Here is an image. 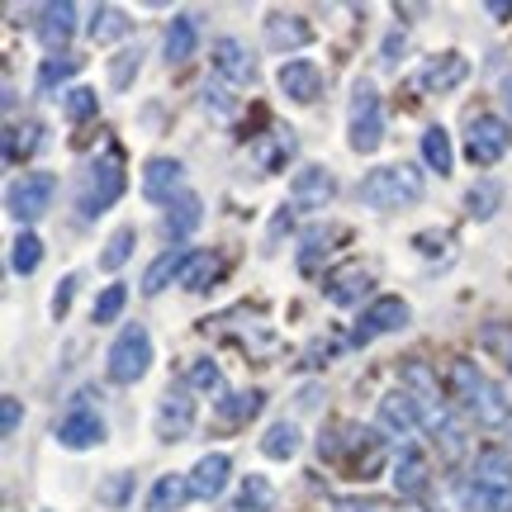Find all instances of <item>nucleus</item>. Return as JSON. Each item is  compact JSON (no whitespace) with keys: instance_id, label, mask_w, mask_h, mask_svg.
<instances>
[{"instance_id":"1","label":"nucleus","mask_w":512,"mask_h":512,"mask_svg":"<svg viewBox=\"0 0 512 512\" xmlns=\"http://www.w3.org/2000/svg\"><path fill=\"white\" fill-rule=\"evenodd\" d=\"M451 389L465 399V408H470V418H475L479 427H503V422H508V413H512L508 394H503L475 361H456V366H451Z\"/></svg>"},{"instance_id":"2","label":"nucleus","mask_w":512,"mask_h":512,"mask_svg":"<svg viewBox=\"0 0 512 512\" xmlns=\"http://www.w3.org/2000/svg\"><path fill=\"white\" fill-rule=\"evenodd\" d=\"M356 195L370 209H403V204L422 200V176L413 166H375L366 181L356 185Z\"/></svg>"},{"instance_id":"3","label":"nucleus","mask_w":512,"mask_h":512,"mask_svg":"<svg viewBox=\"0 0 512 512\" xmlns=\"http://www.w3.org/2000/svg\"><path fill=\"white\" fill-rule=\"evenodd\" d=\"M119 195H124V157H119V147H105V157H95L91 171H86V190H81V200H76L81 223H91L95 214L110 209Z\"/></svg>"},{"instance_id":"4","label":"nucleus","mask_w":512,"mask_h":512,"mask_svg":"<svg viewBox=\"0 0 512 512\" xmlns=\"http://www.w3.org/2000/svg\"><path fill=\"white\" fill-rule=\"evenodd\" d=\"M347 138H351V152H375L384 143V105H380V91L361 81L356 95H351V124H347Z\"/></svg>"},{"instance_id":"5","label":"nucleus","mask_w":512,"mask_h":512,"mask_svg":"<svg viewBox=\"0 0 512 512\" xmlns=\"http://www.w3.org/2000/svg\"><path fill=\"white\" fill-rule=\"evenodd\" d=\"M105 366H110L114 384L143 380L147 366H152V332H147L143 323H138V328H124L119 332V342L110 347V356H105Z\"/></svg>"},{"instance_id":"6","label":"nucleus","mask_w":512,"mask_h":512,"mask_svg":"<svg viewBox=\"0 0 512 512\" xmlns=\"http://www.w3.org/2000/svg\"><path fill=\"white\" fill-rule=\"evenodd\" d=\"M57 195V181L48 171H34V176H19L10 185V195H5V209H10V219L15 223H34L48 214V204Z\"/></svg>"},{"instance_id":"7","label":"nucleus","mask_w":512,"mask_h":512,"mask_svg":"<svg viewBox=\"0 0 512 512\" xmlns=\"http://www.w3.org/2000/svg\"><path fill=\"white\" fill-rule=\"evenodd\" d=\"M105 441V418L86 408V394H76L72 399V413L57 422V446H67V451H91Z\"/></svg>"},{"instance_id":"8","label":"nucleus","mask_w":512,"mask_h":512,"mask_svg":"<svg viewBox=\"0 0 512 512\" xmlns=\"http://www.w3.org/2000/svg\"><path fill=\"white\" fill-rule=\"evenodd\" d=\"M508 147H512V128L503 124V119L479 114L475 124H470V143H465V152H470V162L475 166H494L498 157H508Z\"/></svg>"},{"instance_id":"9","label":"nucleus","mask_w":512,"mask_h":512,"mask_svg":"<svg viewBox=\"0 0 512 512\" xmlns=\"http://www.w3.org/2000/svg\"><path fill=\"white\" fill-rule=\"evenodd\" d=\"M408 304L403 299H375L366 313H361V323H356V332H351V342H375V337H389V332H399V328H408Z\"/></svg>"},{"instance_id":"10","label":"nucleus","mask_w":512,"mask_h":512,"mask_svg":"<svg viewBox=\"0 0 512 512\" xmlns=\"http://www.w3.org/2000/svg\"><path fill=\"white\" fill-rule=\"evenodd\" d=\"M332 195H337V181H332L328 166H304L290 181V204L294 209H328Z\"/></svg>"},{"instance_id":"11","label":"nucleus","mask_w":512,"mask_h":512,"mask_svg":"<svg viewBox=\"0 0 512 512\" xmlns=\"http://www.w3.org/2000/svg\"><path fill=\"white\" fill-rule=\"evenodd\" d=\"M181 176H185V166L176 162V157H152V162L143 166V195L152 204H176L185 195L181 190Z\"/></svg>"},{"instance_id":"12","label":"nucleus","mask_w":512,"mask_h":512,"mask_svg":"<svg viewBox=\"0 0 512 512\" xmlns=\"http://www.w3.org/2000/svg\"><path fill=\"white\" fill-rule=\"evenodd\" d=\"M380 427L384 432H394V437H403V441H413L422 432V408H418V399L403 389V394H384L380 399Z\"/></svg>"},{"instance_id":"13","label":"nucleus","mask_w":512,"mask_h":512,"mask_svg":"<svg viewBox=\"0 0 512 512\" xmlns=\"http://www.w3.org/2000/svg\"><path fill=\"white\" fill-rule=\"evenodd\" d=\"M280 91L290 95V100H299V105H313L318 100V91H323V72H318V62H309V57H290V62H280Z\"/></svg>"},{"instance_id":"14","label":"nucleus","mask_w":512,"mask_h":512,"mask_svg":"<svg viewBox=\"0 0 512 512\" xmlns=\"http://www.w3.org/2000/svg\"><path fill=\"white\" fill-rule=\"evenodd\" d=\"M370 285H375V275H370L366 261H347V266H337V271L328 275V299L337 309H351V304L366 299Z\"/></svg>"},{"instance_id":"15","label":"nucleus","mask_w":512,"mask_h":512,"mask_svg":"<svg viewBox=\"0 0 512 512\" xmlns=\"http://www.w3.org/2000/svg\"><path fill=\"white\" fill-rule=\"evenodd\" d=\"M214 76L219 81H233V86H252L256 81V62L247 57L238 38H219L214 43Z\"/></svg>"},{"instance_id":"16","label":"nucleus","mask_w":512,"mask_h":512,"mask_svg":"<svg viewBox=\"0 0 512 512\" xmlns=\"http://www.w3.org/2000/svg\"><path fill=\"white\" fill-rule=\"evenodd\" d=\"M76 34V5L72 0H57V5H43V15H38V38H43V48H53V57L67 48V38Z\"/></svg>"},{"instance_id":"17","label":"nucleus","mask_w":512,"mask_h":512,"mask_svg":"<svg viewBox=\"0 0 512 512\" xmlns=\"http://www.w3.org/2000/svg\"><path fill=\"white\" fill-rule=\"evenodd\" d=\"M190 427H195V403H190L185 389H171L162 399V408H157V437L176 441V437H185Z\"/></svg>"},{"instance_id":"18","label":"nucleus","mask_w":512,"mask_h":512,"mask_svg":"<svg viewBox=\"0 0 512 512\" xmlns=\"http://www.w3.org/2000/svg\"><path fill=\"white\" fill-rule=\"evenodd\" d=\"M465 76H470V62H465V57H460V53H441V57H432V62L422 67V91H432V95L456 91Z\"/></svg>"},{"instance_id":"19","label":"nucleus","mask_w":512,"mask_h":512,"mask_svg":"<svg viewBox=\"0 0 512 512\" xmlns=\"http://www.w3.org/2000/svg\"><path fill=\"white\" fill-rule=\"evenodd\" d=\"M228 475H233V460L214 451V456H204L195 470H190V484H195V498H223L228 494Z\"/></svg>"},{"instance_id":"20","label":"nucleus","mask_w":512,"mask_h":512,"mask_svg":"<svg viewBox=\"0 0 512 512\" xmlns=\"http://www.w3.org/2000/svg\"><path fill=\"white\" fill-rule=\"evenodd\" d=\"M195 43H200V29H195V19L190 15H176V24L166 29L162 38V53L171 67H181V62H190L195 57Z\"/></svg>"},{"instance_id":"21","label":"nucleus","mask_w":512,"mask_h":512,"mask_svg":"<svg viewBox=\"0 0 512 512\" xmlns=\"http://www.w3.org/2000/svg\"><path fill=\"white\" fill-rule=\"evenodd\" d=\"M470 484H484V489H512V456L508 451H498V446L479 451L475 479H470Z\"/></svg>"},{"instance_id":"22","label":"nucleus","mask_w":512,"mask_h":512,"mask_svg":"<svg viewBox=\"0 0 512 512\" xmlns=\"http://www.w3.org/2000/svg\"><path fill=\"white\" fill-rule=\"evenodd\" d=\"M394 489H399L403 498H418L422 489H427V456H422L418 446H408L399 456V465H394Z\"/></svg>"},{"instance_id":"23","label":"nucleus","mask_w":512,"mask_h":512,"mask_svg":"<svg viewBox=\"0 0 512 512\" xmlns=\"http://www.w3.org/2000/svg\"><path fill=\"white\" fill-rule=\"evenodd\" d=\"M200 223H204V204H200V195H190V190H185L181 200L171 204V214H166V238L181 242V238H190V233H195Z\"/></svg>"},{"instance_id":"24","label":"nucleus","mask_w":512,"mask_h":512,"mask_svg":"<svg viewBox=\"0 0 512 512\" xmlns=\"http://www.w3.org/2000/svg\"><path fill=\"white\" fill-rule=\"evenodd\" d=\"M185 498H195L190 475H162L157 484H152V494H147V508L152 512H176Z\"/></svg>"},{"instance_id":"25","label":"nucleus","mask_w":512,"mask_h":512,"mask_svg":"<svg viewBox=\"0 0 512 512\" xmlns=\"http://www.w3.org/2000/svg\"><path fill=\"white\" fill-rule=\"evenodd\" d=\"M223 271V261L214 252H190L185 256V266H181V290H190V294H200V290H209V280Z\"/></svg>"},{"instance_id":"26","label":"nucleus","mask_w":512,"mask_h":512,"mask_svg":"<svg viewBox=\"0 0 512 512\" xmlns=\"http://www.w3.org/2000/svg\"><path fill=\"white\" fill-rule=\"evenodd\" d=\"M128 15L119 10V5H95V15H91V38L95 43H119V38H128Z\"/></svg>"},{"instance_id":"27","label":"nucleus","mask_w":512,"mask_h":512,"mask_svg":"<svg viewBox=\"0 0 512 512\" xmlns=\"http://www.w3.org/2000/svg\"><path fill=\"white\" fill-rule=\"evenodd\" d=\"M261 456L266 460H294L299 456V427H294V422H275V427H266Z\"/></svg>"},{"instance_id":"28","label":"nucleus","mask_w":512,"mask_h":512,"mask_svg":"<svg viewBox=\"0 0 512 512\" xmlns=\"http://www.w3.org/2000/svg\"><path fill=\"white\" fill-rule=\"evenodd\" d=\"M498 204H503V185H498L494 176H479V185H470V195H465L470 219H494Z\"/></svg>"},{"instance_id":"29","label":"nucleus","mask_w":512,"mask_h":512,"mask_svg":"<svg viewBox=\"0 0 512 512\" xmlns=\"http://www.w3.org/2000/svg\"><path fill=\"white\" fill-rule=\"evenodd\" d=\"M185 256L190 252H162L152 266H147V275H143V294H162L166 290V280H181V266H185Z\"/></svg>"},{"instance_id":"30","label":"nucleus","mask_w":512,"mask_h":512,"mask_svg":"<svg viewBox=\"0 0 512 512\" xmlns=\"http://www.w3.org/2000/svg\"><path fill=\"white\" fill-rule=\"evenodd\" d=\"M422 157H427V166H432L437 176H451V162H456V157H451V133L441 124H432L422 133Z\"/></svg>"},{"instance_id":"31","label":"nucleus","mask_w":512,"mask_h":512,"mask_svg":"<svg viewBox=\"0 0 512 512\" xmlns=\"http://www.w3.org/2000/svg\"><path fill=\"white\" fill-rule=\"evenodd\" d=\"M261 403H266V394L261 389H242V394H223L219 403V422H247L261 413Z\"/></svg>"},{"instance_id":"32","label":"nucleus","mask_w":512,"mask_h":512,"mask_svg":"<svg viewBox=\"0 0 512 512\" xmlns=\"http://www.w3.org/2000/svg\"><path fill=\"white\" fill-rule=\"evenodd\" d=\"M266 38H271L275 48H290V43H294V48H304V43H313V29H309V24H304L299 15H290V19L275 15L271 29H266Z\"/></svg>"},{"instance_id":"33","label":"nucleus","mask_w":512,"mask_h":512,"mask_svg":"<svg viewBox=\"0 0 512 512\" xmlns=\"http://www.w3.org/2000/svg\"><path fill=\"white\" fill-rule=\"evenodd\" d=\"M271 508H275V489L261 475L247 479V484H242V494H238V503H233V512H271Z\"/></svg>"},{"instance_id":"34","label":"nucleus","mask_w":512,"mask_h":512,"mask_svg":"<svg viewBox=\"0 0 512 512\" xmlns=\"http://www.w3.org/2000/svg\"><path fill=\"white\" fill-rule=\"evenodd\" d=\"M465 508L470 512H512V489H484V484H470V489H465Z\"/></svg>"},{"instance_id":"35","label":"nucleus","mask_w":512,"mask_h":512,"mask_svg":"<svg viewBox=\"0 0 512 512\" xmlns=\"http://www.w3.org/2000/svg\"><path fill=\"white\" fill-rule=\"evenodd\" d=\"M38 261H43V242H38V233H19L15 247H10V266H15V275H34Z\"/></svg>"},{"instance_id":"36","label":"nucleus","mask_w":512,"mask_h":512,"mask_svg":"<svg viewBox=\"0 0 512 512\" xmlns=\"http://www.w3.org/2000/svg\"><path fill=\"white\" fill-rule=\"evenodd\" d=\"M62 110H67V119L72 124H86L95 110H100V100H95V91H86V86H76V91L62 95Z\"/></svg>"},{"instance_id":"37","label":"nucleus","mask_w":512,"mask_h":512,"mask_svg":"<svg viewBox=\"0 0 512 512\" xmlns=\"http://www.w3.org/2000/svg\"><path fill=\"white\" fill-rule=\"evenodd\" d=\"M294 147H299V138H294V133H285V128H275V143L271 147H256V162L266 166V171H275V166H280V157H294Z\"/></svg>"},{"instance_id":"38","label":"nucleus","mask_w":512,"mask_h":512,"mask_svg":"<svg viewBox=\"0 0 512 512\" xmlns=\"http://www.w3.org/2000/svg\"><path fill=\"white\" fill-rule=\"evenodd\" d=\"M128 252H133V228H114V238L105 242V256H100V266L105 271H119L128 261Z\"/></svg>"},{"instance_id":"39","label":"nucleus","mask_w":512,"mask_h":512,"mask_svg":"<svg viewBox=\"0 0 512 512\" xmlns=\"http://www.w3.org/2000/svg\"><path fill=\"white\" fill-rule=\"evenodd\" d=\"M124 304H128V285H110V290L95 299V323H114L119 313H124Z\"/></svg>"},{"instance_id":"40","label":"nucleus","mask_w":512,"mask_h":512,"mask_svg":"<svg viewBox=\"0 0 512 512\" xmlns=\"http://www.w3.org/2000/svg\"><path fill=\"white\" fill-rule=\"evenodd\" d=\"M138 67H143V48H128V53H119V57H114V67H110V86H119V91H124Z\"/></svg>"},{"instance_id":"41","label":"nucleus","mask_w":512,"mask_h":512,"mask_svg":"<svg viewBox=\"0 0 512 512\" xmlns=\"http://www.w3.org/2000/svg\"><path fill=\"white\" fill-rule=\"evenodd\" d=\"M204 110L214 114V119H233V114H238V105H233V95L223 91L219 81H209V86H204Z\"/></svg>"},{"instance_id":"42","label":"nucleus","mask_w":512,"mask_h":512,"mask_svg":"<svg viewBox=\"0 0 512 512\" xmlns=\"http://www.w3.org/2000/svg\"><path fill=\"white\" fill-rule=\"evenodd\" d=\"M190 384H195V389H204V394H219L223 375H219V366L204 356V361H195V366H190Z\"/></svg>"},{"instance_id":"43","label":"nucleus","mask_w":512,"mask_h":512,"mask_svg":"<svg viewBox=\"0 0 512 512\" xmlns=\"http://www.w3.org/2000/svg\"><path fill=\"white\" fill-rule=\"evenodd\" d=\"M76 72H81V62L67 53H57L43 62V86H57V81H67V76H76Z\"/></svg>"},{"instance_id":"44","label":"nucleus","mask_w":512,"mask_h":512,"mask_svg":"<svg viewBox=\"0 0 512 512\" xmlns=\"http://www.w3.org/2000/svg\"><path fill=\"white\" fill-rule=\"evenodd\" d=\"M332 512H389V508H384L380 498H337Z\"/></svg>"},{"instance_id":"45","label":"nucleus","mask_w":512,"mask_h":512,"mask_svg":"<svg viewBox=\"0 0 512 512\" xmlns=\"http://www.w3.org/2000/svg\"><path fill=\"white\" fill-rule=\"evenodd\" d=\"M72 294H76V275H67V280L57 285V294H53V318H67V309H72Z\"/></svg>"},{"instance_id":"46","label":"nucleus","mask_w":512,"mask_h":512,"mask_svg":"<svg viewBox=\"0 0 512 512\" xmlns=\"http://www.w3.org/2000/svg\"><path fill=\"white\" fill-rule=\"evenodd\" d=\"M19 427V399H5V437H15Z\"/></svg>"},{"instance_id":"47","label":"nucleus","mask_w":512,"mask_h":512,"mask_svg":"<svg viewBox=\"0 0 512 512\" xmlns=\"http://www.w3.org/2000/svg\"><path fill=\"white\" fill-rule=\"evenodd\" d=\"M403 43H408V34H399V29H394V34H389V43H384V62H394Z\"/></svg>"},{"instance_id":"48","label":"nucleus","mask_w":512,"mask_h":512,"mask_svg":"<svg viewBox=\"0 0 512 512\" xmlns=\"http://www.w3.org/2000/svg\"><path fill=\"white\" fill-rule=\"evenodd\" d=\"M489 342H494V347L508 356V370H512V337H503V332H489Z\"/></svg>"},{"instance_id":"49","label":"nucleus","mask_w":512,"mask_h":512,"mask_svg":"<svg viewBox=\"0 0 512 512\" xmlns=\"http://www.w3.org/2000/svg\"><path fill=\"white\" fill-rule=\"evenodd\" d=\"M489 15H494V19H508L512 5H508V0H498V5H489Z\"/></svg>"},{"instance_id":"50","label":"nucleus","mask_w":512,"mask_h":512,"mask_svg":"<svg viewBox=\"0 0 512 512\" xmlns=\"http://www.w3.org/2000/svg\"><path fill=\"white\" fill-rule=\"evenodd\" d=\"M503 95H508V110H512V76H508V86H503Z\"/></svg>"}]
</instances>
